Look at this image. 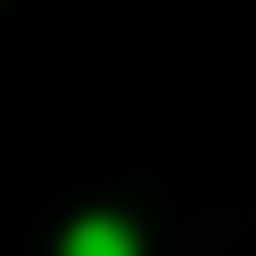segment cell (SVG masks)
<instances>
[{"mask_svg":"<svg viewBox=\"0 0 256 256\" xmlns=\"http://www.w3.org/2000/svg\"><path fill=\"white\" fill-rule=\"evenodd\" d=\"M64 256H144V240L128 216H80L64 232Z\"/></svg>","mask_w":256,"mask_h":256,"instance_id":"6da1fadb","label":"cell"}]
</instances>
